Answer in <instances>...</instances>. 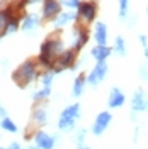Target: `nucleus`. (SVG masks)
<instances>
[{"mask_svg": "<svg viewBox=\"0 0 148 149\" xmlns=\"http://www.w3.org/2000/svg\"><path fill=\"white\" fill-rule=\"evenodd\" d=\"M34 120L37 122V124H46V110H44V107H39V109H36V112H34Z\"/></svg>", "mask_w": 148, "mask_h": 149, "instance_id": "obj_20", "label": "nucleus"}, {"mask_svg": "<svg viewBox=\"0 0 148 149\" xmlns=\"http://www.w3.org/2000/svg\"><path fill=\"white\" fill-rule=\"evenodd\" d=\"M147 110H148V105H147Z\"/></svg>", "mask_w": 148, "mask_h": 149, "instance_id": "obj_34", "label": "nucleus"}, {"mask_svg": "<svg viewBox=\"0 0 148 149\" xmlns=\"http://www.w3.org/2000/svg\"><path fill=\"white\" fill-rule=\"evenodd\" d=\"M106 73H107V65H106V61H97L95 68H94L92 71L89 73V76H87V81H89V85L97 86V85L104 80Z\"/></svg>", "mask_w": 148, "mask_h": 149, "instance_id": "obj_5", "label": "nucleus"}, {"mask_svg": "<svg viewBox=\"0 0 148 149\" xmlns=\"http://www.w3.org/2000/svg\"><path fill=\"white\" fill-rule=\"evenodd\" d=\"M78 115H80V105H78V103L70 105L68 109H65V110L61 112L60 122H58L60 130H72L75 127V120H77Z\"/></svg>", "mask_w": 148, "mask_h": 149, "instance_id": "obj_3", "label": "nucleus"}, {"mask_svg": "<svg viewBox=\"0 0 148 149\" xmlns=\"http://www.w3.org/2000/svg\"><path fill=\"white\" fill-rule=\"evenodd\" d=\"M61 12V3L58 0H44L43 5V15L46 19H56Z\"/></svg>", "mask_w": 148, "mask_h": 149, "instance_id": "obj_8", "label": "nucleus"}, {"mask_svg": "<svg viewBox=\"0 0 148 149\" xmlns=\"http://www.w3.org/2000/svg\"><path fill=\"white\" fill-rule=\"evenodd\" d=\"M83 86H85V76L78 74V78L75 80V83H73V97H80L82 95Z\"/></svg>", "mask_w": 148, "mask_h": 149, "instance_id": "obj_17", "label": "nucleus"}, {"mask_svg": "<svg viewBox=\"0 0 148 149\" xmlns=\"http://www.w3.org/2000/svg\"><path fill=\"white\" fill-rule=\"evenodd\" d=\"M63 53V44L60 39H46L39 51V61L43 66H51L56 56Z\"/></svg>", "mask_w": 148, "mask_h": 149, "instance_id": "obj_1", "label": "nucleus"}, {"mask_svg": "<svg viewBox=\"0 0 148 149\" xmlns=\"http://www.w3.org/2000/svg\"><path fill=\"white\" fill-rule=\"evenodd\" d=\"M51 95V88H43V90H39V92H36L32 97L36 98V100H43V98H48Z\"/></svg>", "mask_w": 148, "mask_h": 149, "instance_id": "obj_23", "label": "nucleus"}, {"mask_svg": "<svg viewBox=\"0 0 148 149\" xmlns=\"http://www.w3.org/2000/svg\"><path fill=\"white\" fill-rule=\"evenodd\" d=\"M143 49H145V58L148 59V44H147V46H143Z\"/></svg>", "mask_w": 148, "mask_h": 149, "instance_id": "obj_29", "label": "nucleus"}, {"mask_svg": "<svg viewBox=\"0 0 148 149\" xmlns=\"http://www.w3.org/2000/svg\"><path fill=\"white\" fill-rule=\"evenodd\" d=\"M0 149H4V148H0Z\"/></svg>", "mask_w": 148, "mask_h": 149, "instance_id": "obj_35", "label": "nucleus"}, {"mask_svg": "<svg viewBox=\"0 0 148 149\" xmlns=\"http://www.w3.org/2000/svg\"><path fill=\"white\" fill-rule=\"evenodd\" d=\"M73 19H77V15L75 14H72V12H65V14H60L58 17L55 19V27H63V26H66L68 22H72Z\"/></svg>", "mask_w": 148, "mask_h": 149, "instance_id": "obj_16", "label": "nucleus"}, {"mask_svg": "<svg viewBox=\"0 0 148 149\" xmlns=\"http://www.w3.org/2000/svg\"><path fill=\"white\" fill-rule=\"evenodd\" d=\"M78 149H89V148H85V146H78Z\"/></svg>", "mask_w": 148, "mask_h": 149, "instance_id": "obj_32", "label": "nucleus"}, {"mask_svg": "<svg viewBox=\"0 0 148 149\" xmlns=\"http://www.w3.org/2000/svg\"><path fill=\"white\" fill-rule=\"evenodd\" d=\"M147 15H148V9H147Z\"/></svg>", "mask_w": 148, "mask_h": 149, "instance_id": "obj_33", "label": "nucleus"}, {"mask_svg": "<svg viewBox=\"0 0 148 149\" xmlns=\"http://www.w3.org/2000/svg\"><path fill=\"white\" fill-rule=\"evenodd\" d=\"M0 125H2V129L9 130V132H17V125L10 120L9 117H4V120H2V124H0Z\"/></svg>", "mask_w": 148, "mask_h": 149, "instance_id": "obj_21", "label": "nucleus"}, {"mask_svg": "<svg viewBox=\"0 0 148 149\" xmlns=\"http://www.w3.org/2000/svg\"><path fill=\"white\" fill-rule=\"evenodd\" d=\"M112 49L107 46H101V44H97V46H94L92 49H90V54H92V58H95L97 61H106L109 56H111Z\"/></svg>", "mask_w": 148, "mask_h": 149, "instance_id": "obj_13", "label": "nucleus"}, {"mask_svg": "<svg viewBox=\"0 0 148 149\" xmlns=\"http://www.w3.org/2000/svg\"><path fill=\"white\" fill-rule=\"evenodd\" d=\"M19 29V17H10L7 26H5V32L4 34H12Z\"/></svg>", "mask_w": 148, "mask_h": 149, "instance_id": "obj_18", "label": "nucleus"}, {"mask_svg": "<svg viewBox=\"0 0 148 149\" xmlns=\"http://www.w3.org/2000/svg\"><path fill=\"white\" fill-rule=\"evenodd\" d=\"M37 2H41V0H27V3H37Z\"/></svg>", "mask_w": 148, "mask_h": 149, "instance_id": "obj_30", "label": "nucleus"}, {"mask_svg": "<svg viewBox=\"0 0 148 149\" xmlns=\"http://www.w3.org/2000/svg\"><path fill=\"white\" fill-rule=\"evenodd\" d=\"M26 149H37V146L34 148V146H29V148H26Z\"/></svg>", "mask_w": 148, "mask_h": 149, "instance_id": "obj_31", "label": "nucleus"}, {"mask_svg": "<svg viewBox=\"0 0 148 149\" xmlns=\"http://www.w3.org/2000/svg\"><path fill=\"white\" fill-rule=\"evenodd\" d=\"M83 134H85V132H83V130H80V132H78V136H77V141H78V146H82V142H83Z\"/></svg>", "mask_w": 148, "mask_h": 149, "instance_id": "obj_27", "label": "nucleus"}, {"mask_svg": "<svg viewBox=\"0 0 148 149\" xmlns=\"http://www.w3.org/2000/svg\"><path fill=\"white\" fill-rule=\"evenodd\" d=\"M111 119H112V115L109 113V112H101V113L97 115V119H95V124L92 125V134H95V136L102 134L104 130L107 129Z\"/></svg>", "mask_w": 148, "mask_h": 149, "instance_id": "obj_7", "label": "nucleus"}, {"mask_svg": "<svg viewBox=\"0 0 148 149\" xmlns=\"http://www.w3.org/2000/svg\"><path fill=\"white\" fill-rule=\"evenodd\" d=\"M114 49H116V53L119 56H124L126 54V44H124V39L121 36L116 37V41H114Z\"/></svg>", "mask_w": 148, "mask_h": 149, "instance_id": "obj_19", "label": "nucleus"}, {"mask_svg": "<svg viewBox=\"0 0 148 149\" xmlns=\"http://www.w3.org/2000/svg\"><path fill=\"white\" fill-rule=\"evenodd\" d=\"M37 26H39V17H37L36 14L26 15V17L22 19V24H20L22 31H26V32H32L34 29H37Z\"/></svg>", "mask_w": 148, "mask_h": 149, "instance_id": "obj_14", "label": "nucleus"}, {"mask_svg": "<svg viewBox=\"0 0 148 149\" xmlns=\"http://www.w3.org/2000/svg\"><path fill=\"white\" fill-rule=\"evenodd\" d=\"M34 141H36V146L39 149H53L55 146V141H56V136H48L44 132H37L34 136Z\"/></svg>", "mask_w": 148, "mask_h": 149, "instance_id": "obj_9", "label": "nucleus"}, {"mask_svg": "<svg viewBox=\"0 0 148 149\" xmlns=\"http://www.w3.org/2000/svg\"><path fill=\"white\" fill-rule=\"evenodd\" d=\"M147 105L148 103L145 102L143 92L138 90V92L133 95V98H131V110L133 112H143V110H147Z\"/></svg>", "mask_w": 148, "mask_h": 149, "instance_id": "obj_12", "label": "nucleus"}, {"mask_svg": "<svg viewBox=\"0 0 148 149\" xmlns=\"http://www.w3.org/2000/svg\"><path fill=\"white\" fill-rule=\"evenodd\" d=\"M66 7H70V9H78V5H80V0H65L63 2Z\"/></svg>", "mask_w": 148, "mask_h": 149, "instance_id": "obj_25", "label": "nucleus"}, {"mask_svg": "<svg viewBox=\"0 0 148 149\" xmlns=\"http://www.w3.org/2000/svg\"><path fill=\"white\" fill-rule=\"evenodd\" d=\"M73 61H75V49H65L58 56V61L51 70H53V73H60L63 68H68V66L73 65Z\"/></svg>", "mask_w": 148, "mask_h": 149, "instance_id": "obj_6", "label": "nucleus"}, {"mask_svg": "<svg viewBox=\"0 0 148 149\" xmlns=\"http://www.w3.org/2000/svg\"><path fill=\"white\" fill-rule=\"evenodd\" d=\"M95 14H97V3L95 2H83V3L78 5V15H77V19L83 20L85 24H90L95 19Z\"/></svg>", "mask_w": 148, "mask_h": 149, "instance_id": "obj_4", "label": "nucleus"}, {"mask_svg": "<svg viewBox=\"0 0 148 149\" xmlns=\"http://www.w3.org/2000/svg\"><path fill=\"white\" fill-rule=\"evenodd\" d=\"M87 41H89L87 31L82 27H77V37H75V42H73V49H82Z\"/></svg>", "mask_w": 148, "mask_h": 149, "instance_id": "obj_15", "label": "nucleus"}, {"mask_svg": "<svg viewBox=\"0 0 148 149\" xmlns=\"http://www.w3.org/2000/svg\"><path fill=\"white\" fill-rule=\"evenodd\" d=\"M9 149H20V146H19V142H12L9 146Z\"/></svg>", "mask_w": 148, "mask_h": 149, "instance_id": "obj_28", "label": "nucleus"}, {"mask_svg": "<svg viewBox=\"0 0 148 149\" xmlns=\"http://www.w3.org/2000/svg\"><path fill=\"white\" fill-rule=\"evenodd\" d=\"M94 39H95L97 44H101V46H107V27H106L104 22H97V24H95Z\"/></svg>", "mask_w": 148, "mask_h": 149, "instance_id": "obj_10", "label": "nucleus"}, {"mask_svg": "<svg viewBox=\"0 0 148 149\" xmlns=\"http://www.w3.org/2000/svg\"><path fill=\"white\" fill-rule=\"evenodd\" d=\"M124 102H126L124 93L121 92L119 88H112L111 95H109V107H111V109H118L121 105H124Z\"/></svg>", "mask_w": 148, "mask_h": 149, "instance_id": "obj_11", "label": "nucleus"}, {"mask_svg": "<svg viewBox=\"0 0 148 149\" xmlns=\"http://www.w3.org/2000/svg\"><path fill=\"white\" fill-rule=\"evenodd\" d=\"M53 71L51 73H46L43 76V88H51V81H53Z\"/></svg>", "mask_w": 148, "mask_h": 149, "instance_id": "obj_24", "label": "nucleus"}, {"mask_svg": "<svg viewBox=\"0 0 148 149\" xmlns=\"http://www.w3.org/2000/svg\"><path fill=\"white\" fill-rule=\"evenodd\" d=\"M140 74H141V78H143V80H148V66H141Z\"/></svg>", "mask_w": 148, "mask_h": 149, "instance_id": "obj_26", "label": "nucleus"}, {"mask_svg": "<svg viewBox=\"0 0 148 149\" xmlns=\"http://www.w3.org/2000/svg\"><path fill=\"white\" fill-rule=\"evenodd\" d=\"M128 7H130V0H119V17L123 20L128 17Z\"/></svg>", "mask_w": 148, "mask_h": 149, "instance_id": "obj_22", "label": "nucleus"}, {"mask_svg": "<svg viewBox=\"0 0 148 149\" xmlns=\"http://www.w3.org/2000/svg\"><path fill=\"white\" fill-rule=\"evenodd\" d=\"M36 76V65L32 61H26L14 71V81L19 86H27Z\"/></svg>", "mask_w": 148, "mask_h": 149, "instance_id": "obj_2", "label": "nucleus"}]
</instances>
